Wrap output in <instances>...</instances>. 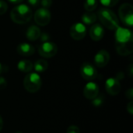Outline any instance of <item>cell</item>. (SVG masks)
<instances>
[{
  "instance_id": "12",
  "label": "cell",
  "mask_w": 133,
  "mask_h": 133,
  "mask_svg": "<svg viewBox=\"0 0 133 133\" xmlns=\"http://www.w3.org/2000/svg\"><path fill=\"white\" fill-rule=\"evenodd\" d=\"M99 94V87L97 83L90 82L83 89V95L88 100H94Z\"/></svg>"
},
{
  "instance_id": "5",
  "label": "cell",
  "mask_w": 133,
  "mask_h": 133,
  "mask_svg": "<svg viewBox=\"0 0 133 133\" xmlns=\"http://www.w3.org/2000/svg\"><path fill=\"white\" fill-rule=\"evenodd\" d=\"M58 51L57 45L53 42L45 41L42 43L38 48V53L43 58H49L54 57Z\"/></svg>"
},
{
  "instance_id": "25",
  "label": "cell",
  "mask_w": 133,
  "mask_h": 133,
  "mask_svg": "<svg viewBox=\"0 0 133 133\" xmlns=\"http://www.w3.org/2000/svg\"><path fill=\"white\" fill-rule=\"evenodd\" d=\"M41 0H26V2L29 5H30L33 8H36L40 5Z\"/></svg>"
},
{
  "instance_id": "10",
  "label": "cell",
  "mask_w": 133,
  "mask_h": 133,
  "mask_svg": "<svg viewBox=\"0 0 133 133\" xmlns=\"http://www.w3.org/2000/svg\"><path fill=\"white\" fill-rule=\"evenodd\" d=\"M132 39V34L131 30L127 28L121 27L120 26L116 29L115 32V41L120 43H125Z\"/></svg>"
},
{
  "instance_id": "13",
  "label": "cell",
  "mask_w": 133,
  "mask_h": 133,
  "mask_svg": "<svg viewBox=\"0 0 133 133\" xmlns=\"http://www.w3.org/2000/svg\"><path fill=\"white\" fill-rule=\"evenodd\" d=\"M115 48L117 52L122 56H126L132 54L133 51V40L125 43L115 41Z\"/></svg>"
},
{
  "instance_id": "7",
  "label": "cell",
  "mask_w": 133,
  "mask_h": 133,
  "mask_svg": "<svg viewBox=\"0 0 133 133\" xmlns=\"http://www.w3.org/2000/svg\"><path fill=\"white\" fill-rule=\"evenodd\" d=\"M80 74L81 76L88 81L93 80L97 77V71L96 68L89 62H84L80 68Z\"/></svg>"
},
{
  "instance_id": "4",
  "label": "cell",
  "mask_w": 133,
  "mask_h": 133,
  "mask_svg": "<svg viewBox=\"0 0 133 133\" xmlns=\"http://www.w3.org/2000/svg\"><path fill=\"white\" fill-rule=\"evenodd\" d=\"M118 16L125 25L128 26H132L133 7L130 3H124L119 7Z\"/></svg>"
},
{
  "instance_id": "17",
  "label": "cell",
  "mask_w": 133,
  "mask_h": 133,
  "mask_svg": "<svg viewBox=\"0 0 133 133\" xmlns=\"http://www.w3.org/2000/svg\"><path fill=\"white\" fill-rule=\"evenodd\" d=\"M17 68L23 72H30L33 69V63L30 60L23 59L18 62Z\"/></svg>"
},
{
  "instance_id": "24",
  "label": "cell",
  "mask_w": 133,
  "mask_h": 133,
  "mask_svg": "<svg viewBox=\"0 0 133 133\" xmlns=\"http://www.w3.org/2000/svg\"><path fill=\"white\" fill-rule=\"evenodd\" d=\"M40 4L42 6V8L48 9L52 5V0H41Z\"/></svg>"
},
{
  "instance_id": "28",
  "label": "cell",
  "mask_w": 133,
  "mask_h": 133,
  "mask_svg": "<svg viewBox=\"0 0 133 133\" xmlns=\"http://www.w3.org/2000/svg\"><path fill=\"white\" fill-rule=\"evenodd\" d=\"M125 96H126V97L129 99V100H130V101H132L133 99V89L132 88H130V89H129L127 91H126V93H125Z\"/></svg>"
},
{
  "instance_id": "14",
  "label": "cell",
  "mask_w": 133,
  "mask_h": 133,
  "mask_svg": "<svg viewBox=\"0 0 133 133\" xmlns=\"http://www.w3.org/2000/svg\"><path fill=\"white\" fill-rule=\"evenodd\" d=\"M104 30L101 24L96 23L92 25V26L90 27V36L93 41H101L104 37Z\"/></svg>"
},
{
  "instance_id": "30",
  "label": "cell",
  "mask_w": 133,
  "mask_h": 133,
  "mask_svg": "<svg viewBox=\"0 0 133 133\" xmlns=\"http://www.w3.org/2000/svg\"><path fill=\"white\" fill-rule=\"evenodd\" d=\"M127 73H128V75H129L130 77H132V74H133L132 64H130V65H129V67L127 68Z\"/></svg>"
},
{
  "instance_id": "1",
  "label": "cell",
  "mask_w": 133,
  "mask_h": 133,
  "mask_svg": "<svg viewBox=\"0 0 133 133\" xmlns=\"http://www.w3.org/2000/svg\"><path fill=\"white\" fill-rule=\"evenodd\" d=\"M33 16L31 9L25 4L15 6L10 12L12 20L17 24H24L29 22Z\"/></svg>"
},
{
  "instance_id": "22",
  "label": "cell",
  "mask_w": 133,
  "mask_h": 133,
  "mask_svg": "<svg viewBox=\"0 0 133 133\" xmlns=\"http://www.w3.org/2000/svg\"><path fill=\"white\" fill-rule=\"evenodd\" d=\"M92 104L95 107H100L104 103V95H97V97H95L94 100H92Z\"/></svg>"
},
{
  "instance_id": "8",
  "label": "cell",
  "mask_w": 133,
  "mask_h": 133,
  "mask_svg": "<svg viewBox=\"0 0 133 133\" xmlns=\"http://www.w3.org/2000/svg\"><path fill=\"white\" fill-rule=\"evenodd\" d=\"M70 36L76 41H80L83 39L87 34V28L83 23H76L70 27Z\"/></svg>"
},
{
  "instance_id": "32",
  "label": "cell",
  "mask_w": 133,
  "mask_h": 133,
  "mask_svg": "<svg viewBox=\"0 0 133 133\" xmlns=\"http://www.w3.org/2000/svg\"><path fill=\"white\" fill-rule=\"evenodd\" d=\"M2 126H3V120H2V116L0 115V131H1L2 129Z\"/></svg>"
},
{
  "instance_id": "34",
  "label": "cell",
  "mask_w": 133,
  "mask_h": 133,
  "mask_svg": "<svg viewBox=\"0 0 133 133\" xmlns=\"http://www.w3.org/2000/svg\"><path fill=\"white\" fill-rule=\"evenodd\" d=\"M16 133H22V132H16Z\"/></svg>"
},
{
  "instance_id": "3",
  "label": "cell",
  "mask_w": 133,
  "mask_h": 133,
  "mask_svg": "<svg viewBox=\"0 0 133 133\" xmlns=\"http://www.w3.org/2000/svg\"><path fill=\"white\" fill-rule=\"evenodd\" d=\"M23 86L27 92L31 94L36 93L41 89V78L36 72L29 73L24 78Z\"/></svg>"
},
{
  "instance_id": "23",
  "label": "cell",
  "mask_w": 133,
  "mask_h": 133,
  "mask_svg": "<svg viewBox=\"0 0 133 133\" xmlns=\"http://www.w3.org/2000/svg\"><path fill=\"white\" fill-rule=\"evenodd\" d=\"M7 9H8V5L6 2L2 0H0V16L5 14L7 11Z\"/></svg>"
},
{
  "instance_id": "33",
  "label": "cell",
  "mask_w": 133,
  "mask_h": 133,
  "mask_svg": "<svg viewBox=\"0 0 133 133\" xmlns=\"http://www.w3.org/2000/svg\"><path fill=\"white\" fill-rule=\"evenodd\" d=\"M2 71H3V66H2V65L0 63V74L2 72Z\"/></svg>"
},
{
  "instance_id": "26",
  "label": "cell",
  "mask_w": 133,
  "mask_h": 133,
  "mask_svg": "<svg viewBox=\"0 0 133 133\" xmlns=\"http://www.w3.org/2000/svg\"><path fill=\"white\" fill-rule=\"evenodd\" d=\"M67 133H80L79 129L76 125H71L68 128Z\"/></svg>"
},
{
  "instance_id": "2",
  "label": "cell",
  "mask_w": 133,
  "mask_h": 133,
  "mask_svg": "<svg viewBox=\"0 0 133 133\" xmlns=\"http://www.w3.org/2000/svg\"><path fill=\"white\" fill-rule=\"evenodd\" d=\"M102 24L109 30H116L119 26V20L113 11L108 8H101L97 16Z\"/></svg>"
},
{
  "instance_id": "18",
  "label": "cell",
  "mask_w": 133,
  "mask_h": 133,
  "mask_svg": "<svg viewBox=\"0 0 133 133\" xmlns=\"http://www.w3.org/2000/svg\"><path fill=\"white\" fill-rule=\"evenodd\" d=\"M97 15L92 12H87L83 14L82 16V21L86 25H91L94 24L97 20Z\"/></svg>"
},
{
  "instance_id": "20",
  "label": "cell",
  "mask_w": 133,
  "mask_h": 133,
  "mask_svg": "<svg viewBox=\"0 0 133 133\" xmlns=\"http://www.w3.org/2000/svg\"><path fill=\"white\" fill-rule=\"evenodd\" d=\"M97 0H85L83 6L87 12H93L97 7Z\"/></svg>"
},
{
  "instance_id": "19",
  "label": "cell",
  "mask_w": 133,
  "mask_h": 133,
  "mask_svg": "<svg viewBox=\"0 0 133 133\" xmlns=\"http://www.w3.org/2000/svg\"><path fill=\"white\" fill-rule=\"evenodd\" d=\"M48 62L46 60H44V59L37 60L34 62V64L33 65V68L37 72H45L48 69Z\"/></svg>"
},
{
  "instance_id": "6",
  "label": "cell",
  "mask_w": 133,
  "mask_h": 133,
  "mask_svg": "<svg viewBox=\"0 0 133 133\" xmlns=\"http://www.w3.org/2000/svg\"><path fill=\"white\" fill-rule=\"evenodd\" d=\"M34 18L35 23L37 25L44 26L48 25L50 23L51 15L48 9L41 8L35 12Z\"/></svg>"
},
{
  "instance_id": "21",
  "label": "cell",
  "mask_w": 133,
  "mask_h": 133,
  "mask_svg": "<svg viewBox=\"0 0 133 133\" xmlns=\"http://www.w3.org/2000/svg\"><path fill=\"white\" fill-rule=\"evenodd\" d=\"M100 2L106 8H110L116 5L119 0H99Z\"/></svg>"
},
{
  "instance_id": "31",
  "label": "cell",
  "mask_w": 133,
  "mask_h": 133,
  "mask_svg": "<svg viewBox=\"0 0 133 133\" xmlns=\"http://www.w3.org/2000/svg\"><path fill=\"white\" fill-rule=\"evenodd\" d=\"M8 1L12 4H19V3H21L23 0H8Z\"/></svg>"
},
{
  "instance_id": "27",
  "label": "cell",
  "mask_w": 133,
  "mask_h": 133,
  "mask_svg": "<svg viewBox=\"0 0 133 133\" xmlns=\"http://www.w3.org/2000/svg\"><path fill=\"white\" fill-rule=\"evenodd\" d=\"M7 86V82L4 77L0 76V90H4Z\"/></svg>"
},
{
  "instance_id": "16",
  "label": "cell",
  "mask_w": 133,
  "mask_h": 133,
  "mask_svg": "<svg viewBox=\"0 0 133 133\" xmlns=\"http://www.w3.org/2000/svg\"><path fill=\"white\" fill-rule=\"evenodd\" d=\"M41 33L40 28L35 25L30 26L27 28L26 32V37L30 41L37 40L39 37H41Z\"/></svg>"
},
{
  "instance_id": "11",
  "label": "cell",
  "mask_w": 133,
  "mask_h": 133,
  "mask_svg": "<svg viewBox=\"0 0 133 133\" xmlns=\"http://www.w3.org/2000/svg\"><path fill=\"white\" fill-rule=\"evenodd\" d=\"M109 60L110 55L104 49L99 51L94 56V63L98 68H103L106 66L109 62Z\"/></svg>"
},
{
  "instance_id": "15",
  "label": "cell",
  "mask_w": 133,
  "mask_h": 133,
  "mask_svg": "<svg viewBox=\"0 0 133 133\" xmlns=\"http://www.w3.org/2000/svg\"><path fill=\"white\" fill-rule=\"evenodd\" d=\"M16 51H17V53L19 55L23 56V57H26V56H30V55H32L34 53L35 49H34V47L33 45L30 44H27V43H21V44H19L17 46Z\"/></svg>"
},
{
  "instance_id": "9",
  "label": "cell",
  "mask_w": 133,
  "mask_h": 133,
  "mask_svg": "<svg viewBox=\"0 0 133 133\" xmlns=\"http://www.w3.org/2000/svg\"><path fill=\"white\" fill-rule=\"evenodd\" d=\"M105 89L107 93L111 96L118 94L121 90V84L119 80L113 77L108 79L105 83Z\"/></svg>"
},
{
  "instance_id": "29",
  "label": "cell",
  "mask_w": 133,
  "mask_h": 133,
  "mask_svg": "<svg viewBox=\"0 0 133 133\" xmlns=\"http://www.w3.org/2000/svg\"><path fill=\"white\" fill-rule=\"evenodd\" d=\"M127 111H129V113L130 115H132L133 114V102L132 101H130L128 105H127Z\"/></svg>"
}]
</instances>
